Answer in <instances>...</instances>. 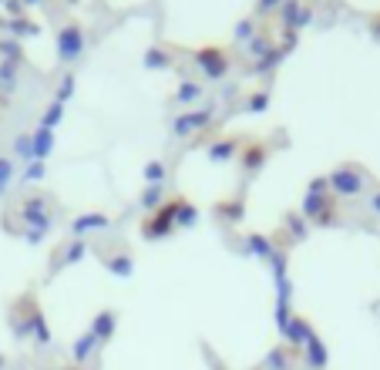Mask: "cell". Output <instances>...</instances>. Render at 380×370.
Here are the masks:
<instances>
[{
  "label": "cell",
  "mask_w": 380,
  "mask_h": 370,
  "mask_svg": "<svg viewBox=\"0 0 380 370\" xmlns=\"http://www.w3.org/2000/svg\"><path fill=\"white\" fill-rule=\"evenodd\" d=\"M75 51H77V31H68V34L61 38V54H64V58H71Z\"/></svg>",
  "instance_id": "7a4b0ae2"
},
{
  "label": "cell",
  "mask_w": 380,
  "mask_h": 370,
  "mask_svg": "<svg viewBox=\"0 0 380 370\" xmlns=\"http://www.w3.org/2000/svg\"><path fill=\"white\" fill-rule=\"evenodd\" d=\"M112 313H105V316H98V327H95V337H108L112 333Z\"/></svg>",
  "instance_id": "277c9868"
},
{
  "label": "cell",
  "mask_w": 380,
  "mask_h": 370,
  "mask_svg": "<svg viewBox=\"0 0 380 370\" xmlns=\"http://www.w3.org/2000/svg\"><path fill=\"white\" fill-rule=\"evenodd\" d=\"M374 206H377V209H380V195H377V199H374Z\"/></svg>",
  "instance_id": "ba28073f"
},
{
  "label": "cell",
  "mask_w": 380,
  "mask_h": 370,
  "mask_svg": "<svg viewBox=\"0 0 380 370\" xmlns=\"http://www.w3.org/2000/svg\"><path fill=\"white\" fill-rule=\"evenodd\" d=\"M114 273H121V276L128 273V259H118V263H114Z\"/></svg>",
  "instance_id": "5b68a950"
},
{
  "label": "cell",
  "mask_w": 380,
  "mask_h": 370,
  "mask_svg": "<svg viewBox=\"0 0 380 370\" xmlns=\"http://www.w3.org/2000/svg\"><path fill=\"white\" fill-rule=\"evenodd\" d=\"M306 350H310V364H313V367H324V364H326V350L320 347V340H317V337H310V340H306Z\"/></svg>",
  "instance_id": "6da1fadb"
},
{
  "label": "cell",
  "mask_w": 380,
  "mask_h": 370,
  "mask_svg": "<svg viewBox=\"0 0 380 370\" xmlns=\"http://www.w3.org/2000/svg\"><path fill=\"white\" fill-rule=\"evenodd\" d=\"M10 178V165L7 162H0V182H7Z\"/></svg>",
  "instance_id": "8992f818"
},
{
  "label": "cell",
  "mask_w": 380,
  "mask_h": 370,
  "mask_svg": "<svg viewBox=\"0 0 380 370\" xmlns=\"http://www.w3.org/2000/svg\"><path fill=\"white\" fill-rule=\"evenodd\" d=\"M91 344H95V333H91V337H84V340H77V347H75V357H77V360H84V357L91 353Z\"/></svg>",
  "instance_id": "3957f363"
},
{
  "label": "cell",
  "mask_w": 380,
  "mask_h": 370,
  "mask_svg": "<svg viewBox=\"0 0 380 370\" xmlns=\"http://www.w3.org/2000/svg\"><path fill=\"white\" fill-rule=\"evenodd\" d=\"M57 118H61V108H51V115H47V125H54Z\"/></svg>",
  "instance_id": "52a82bcc"
}]
</instances>
